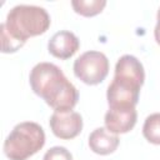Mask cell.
<instances>
[{"mask_svg": "<svg viewBox=\"0 0 160 160\" xmlns=\"http://www.w3.org/2000/svg\"><path fill=\"white\" fill-rule=\"evenodd\" d=\"M50 22V15L41 6L25 4L14 6L8 12L5 22L0 25L1 51L4 54L18 51L29 38L45 34Z\"/></svg>", "mask_w": 160, "mask_h": 160, "instance_id": "cell-1", "label": "cell"}, {"mask_svg": "<svg viewBox=\"0 0 160 160\" xmlns=\"http://www.w3.org/2000/svg\"><path fill=\"white\" fill-rule=\"evenodd\" d=\"M29 82L31 90L55 111H70L79 101L78 89L52 62L36 64L30 71Z\"/></svg>", "mask_w": 160, "mask_h": 160, "instance_id": "cell-2", "label": "cell"}, {"mask_svg": "<svg viewBox=\"0 0 160 160\" xmlns=\"http://www.w3.org/2000/svg\"><path fill=\"white\" fill-rule=\"evenodd\" d=\"M145 81L144 66L134 55H122L116 65L112 81L108 86L109 108H135Z\"/></svg>", "mask_w": 160, "mask_h": 160, "instance_id": "cell-3", "label": "cell"}, {"mask_svg": "<svg viewBox=\"0 0 160 160\" xmlns=\"http://www.w3.org/2000/svg\"><path fill=\"white\" fill-rule=\"evenodd\" d=\"M45 145L44 129L34 121H22L14 126L4 141V154L10 160H26Z\"/></svg>", "mask_w": 160, "mask_h": 160, "instance_id": "cell-4", "label": "cell"}, {"mask_svg": "<svg viewBox=\"0 0 160 160\" xmlns=\"http://www.w3.org/2000/svg\"><path fill=\"white\" fill-rule=\"evenodd\" d=\"M75 76L86 85H98L109 74V60L101 51L89 50L74 61Z\"/></svg>", "mask_w": 160, "mask_h": 160, "instance_id": "cell-5", "label": "cell"}, {"mask_svg": "<svg viewBox=\"0 0 160 160\" xmlns=\"http://www.w3.org/2000/svg\"><path fill=\"white\" fill-rule=\"evenodd\" d=\"M52 134L62 140H71L76 138L82 130V118L76 111H54L49 120Z\"/></svg>", "mask_w": 160, "mask_h": 160, "instance_id": "cell-6", "label": "cell"}, {"mask_svg": "<svg viewBox=\"0 0 160 160\" xmlns=\"http://www.w3.org/2000/svg\"><path fill=\"white\" fill-rule=\"evenodd\" d=\"M136 120L138 112L135 108H109L104 118L105 128L115 135L132 130Z\"/></svg>", "mask_w": 160, "mask_h": 160, "instance_id": "cell-7", "label": "cell"}, {"mask_svg": "<svg viewBox=\"0 0 160 160\" xmlns=\"http://www.w3.org/2000/svg\"><path fill=\"white\" fill-rule=\"evenodd\" d=\"M80 48V41L78 36L69 31V30H61L55 32L49 42H48V50L49 52L58 59L66 60L71 58Z\"/></svg>", "mask_w": 160, "mask_h": 160, "instance_id": "cell-8", "label": "cell"}, {"mask_svg": "<svg viewBox=\"0 0 160 160\" xmlns=\"http://www.w3.org/2000/svg\"><path fill=\"white\" fill-rule=\"evenodd\" d=\"M120 139L106 128H96L89 135V148L98 155L112 154L119 146Z\"/></svg>", "mask_w": 160, "mask_h": 160, "instance_id": "cell-9", "label": "cell"}, {"mask_svg": "<svg viewBox=\"0 0 160 160\" xmlns=\"http://www.w3.org/2000/svg\"><path fill=\"white\" fill-rule=\"evenodd\" d=\"M71 6L79 15L90 18L100 14L106 6L105 0H72Z\"/></svg>", "mask_w": 160, "mask_h": 160, "instance_id": "cell-10", "label": "cell"}, {"mask_svg": "<svg viewBox=\"0 0 160 160\" xmlns=\"http://www.w3.org/2000/svg\"><path fill=\"white\" fill-rule=\"evenodd\" d=\"M142 135L149 142L160 145V112L150 114L145 119L142 125Z\"/></svg>", "mask_w": 160, "mask_h": 160, "instance_id": "cell-11", "label": "cell"}, {"mask_svg": "<svg viewBox=\"0 0 160 160\" xmlns=\"http://www.w3.org/2000/svg\"><path fill=\"white\" fill-rule=\"evenodd\" d=\"M42 160H72V155L64 146H52L45 152Z\"/></svg>", "mask_w": 160, "mask_h": 160, "instance_id": "cell-12", "label": "cell"}, {"mask_svg": "<svg viewBox=\"0 0 160 160\" xmlns=\"http://www.w3.org/2000/svg\"><path fill=\"white\" fill-rule=\"evenodd\" d=\"M154 36H155L156 42L160 45V19H158V22H156V25H155V29H154Z\"/></svg>", "mask_w": 160, "mask_h": 160, "instance_id": "cell-13", "label": "cell"}, {"mask_svg": "<svg viewBox=\"0 0 160 160\" xmlns=\"http://www.w3.org/2000/svg\"><path fill=\"white\" fill-rule=\"evenodd\" d=\"M156 18H158V19H160V8H159V10H158V14H156Z\"/></svg>", "mask_w": 160, "mask_h": 160, "instance_id": "cell-14", "label": "cell"}]
</instances>
